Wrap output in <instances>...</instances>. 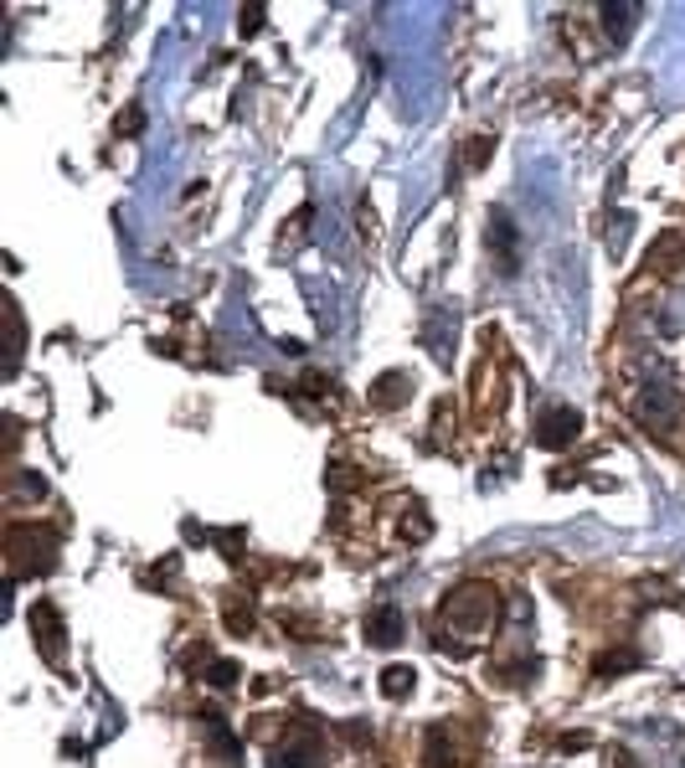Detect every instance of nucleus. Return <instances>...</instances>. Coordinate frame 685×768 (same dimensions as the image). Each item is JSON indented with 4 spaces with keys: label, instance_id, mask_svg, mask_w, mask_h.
I'll return each mask as SVG.
<instances>
[{
    "label": "nucleus",
    "instance_id": "2",
    "mask_svg": "<svg viewBox=\"0 0 685 768\" xmlns=\"http://www.w3.org/2000/svg\"><path fill=\"white\" fill-rule=\"evenodd\" d=\"M577 429H583V418L572 413V408H551V413L536 423V438H541L547 449H562L568 438H577Z\"/></svg>",
    "mask_w": 685,
    "mask_h": 768
},
{
    "label": "nucleus",
    "instance_id": "4",
    "mask_svg": "<svg viewBox=\"0 0 685 768\" xmlns=\"http://www.w3.org/2000/svg\"><path fill=\"white\" fill-rule=\"evenodd\" d=\"M412 686H418V676H412V670H408V666H391V670H387V676H382V691H387L391 702H402V696H408V691H412Z\"/></svg>",
    "mask_w": 685,
    "mask_h": 768
},
{
    "label": "nucleus",
    "instance_id": "3",
    "mask_svg": "<svg viewBox=\"0 0 685 768\" xmlns=\"http://www.w3.org/2000/svg\"><path fill=\"white\" fill-rule=\"evenodd\" d=\"M366 640H372V645H397V640H402V609H397V604H382V609L366 619Z\"/></svg>",
    "mask_w": 685,
    "mask_h": 768
},
{
    "label": "nucleus",
    "instance_id": "1",
    "mask_svg": "<svg viewBox=\"0 0 685 768\" xmlns=\"http://www.w3.org/2000/svg\"><path fill=\"white\" fill-rule=\"evenodd\" d=\"M444 614H449L459 630H474V624H495L500 619V604H495V589L489 583H464L444 598Z\"/></svg>",
    "mask_w": 685,
    "mask_h": 768
}]
</instances>
